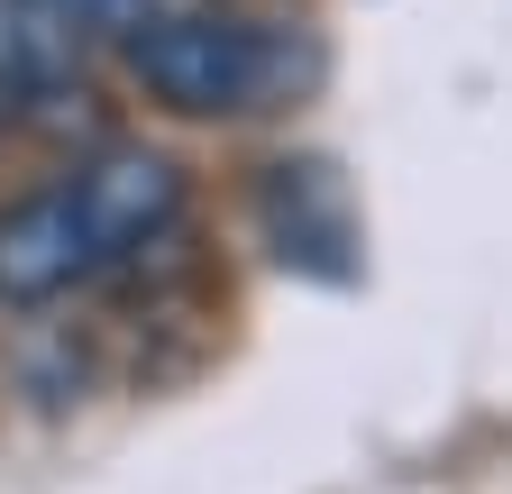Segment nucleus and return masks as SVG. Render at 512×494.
Returning a JSON list of instances; mask_svg holds the SVG:
<instances>
[{
    "label": "nucleus",
    "instance_id": "obj_1",
    "mask_svg": "<svg viewBox=\"0 0 512 494\" xmlns=\"http://www.w3.org/2000/svg\"><path fill=\"white\" fill-rule=\"evenodd\" d=\"M174 211H183V174L156 147H101L74 174L0 202V312L64 302L74 284L110 275L147 238H165Z\"/></svg>",
    "mask_w": 512,
    "mask_h": 494
},
{
    "label": "nucleus",
    "instance_id": "obj_2",
    "mask_svg": "<svg viewBox=\"0 0 512 494\" xmlns=\"http://www.w3.org/2000/svg\"><path fill=\"white\" fill-rule=\"evenodd\" d=\"M119 65L147 101H165L183 119H247L284 92L293 46L229 10H147L119 37Z\"/></svg>",
    "mask_w": 512,
    "mask_h": 494
},
{
    "label": "nucleus",
    "instance_id": "obj_3",
    "mask_svg": "<svg viewBox=\"0 0 512 494\" xmlns=\"http://www.w3.org/2000/svg\"><path fill=\"white\" fill-rule=\"evenodd\" d=\"M46 10H64L74 28H138L147 0H46Z\"/></svg>",
    "mask_w": 512,
    "mask_h": 494
}]
</instances>
